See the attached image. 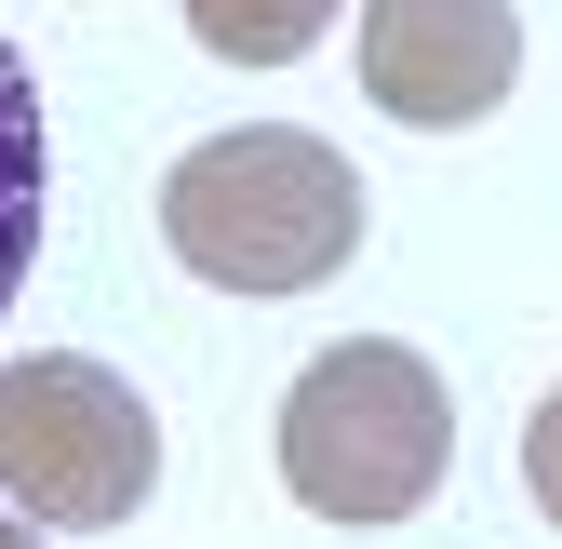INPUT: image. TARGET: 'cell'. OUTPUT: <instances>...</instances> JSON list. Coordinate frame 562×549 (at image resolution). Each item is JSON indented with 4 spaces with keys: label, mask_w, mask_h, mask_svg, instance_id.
<instances>
[{
    "label": "cell",
    "mask_w": 562,
    "mask_h": 549,
    "mask_svg": "<svg viewBox=\"0 0 562 549\" xmlns=\"http://www.w3.org/2000/svg\"><path fill=\"white\" fill-rule=\"evenodd\" d=\"M0 549H41V536H27V523H14V509H0Z\"/></svg>",
    "instance_id": "ba28073f"
},
{
    "label": "cell",
    "mask_w": 562,
    "mask_h": 549,
    "mask_svg": "<svg viewBox=\"0 0 562 549\" xmlns=\"http://www.w3.org/2000/svg\"><path fill=\"white\" fill-rule=\"evenodd\" d=\"M522 81V14L509 0H362V94L415 134H456L509 108Z\"/></svg>",
    "instance_id": "277c9868"
},
{
    "label": "cell",
    "mask_w": 562,
    "mask_h": 549,
    "mask_svg": "<svg viewBox=\"0 0 562 549\" xmlns=\"http://www.w3.org/2000/svg\"><path fill=\"white\" fill-rule=\"evenodd\" d=\"M148 483H161V416H148L108 362L41 349V362L0 376V496H14L27 523L108 536V523L148 509Z\"/></svg>",
    "instance_id": "3957f363"
},
{
    "label": "cell",
    "mask_w": 562,
    "mask_h": 549,
    "mask_svg": "<svg viewBox=\"0 0 562 549\" xmlns=\"http://www.w3.org/2000/svg\"><path fill=\"white\" fill-rule=\"evenodd\" d=\"M322 27H335V0H188V41L228 67H295L322 54Z\"/></svg>",
    "instance_id": "8992f818"
},
{
    "label": "cell",
    "mask_w": 562,
    "mask_h": 549,
    "mask_svg": "<svg viewBox=\"0 0 562 549\" xmlns=\"http://www.w3.org/2000/svg\"><path fill=\"white\" fill-rule=\"evenodd\" d=\"M522 496H536V509L562 523V389H549L536 416H522Z\"/></svg>",
    "instance_id": "52a82bcc"
},
{
    "label": "cell",
    "mask_w": 562,
    "mask_h": 549,
    "mask_svg": "<svg viewBox=\"0 0 562 549\" xmlns=\"http://www.w3.org/2000/svg\"><path fill=\"white\" fill-rule=\"evenodd\" d=\"M27 255H41V94L27 54L0 41V309L27 295Z\"/></svg>",
    "instance_id": "5b68a950"
},
{
    "label": "cell",
    "mask_w": 562,
    "mask_h": 549,
    "mask_svg": "<svg viewBox=\"0 0 562 549\" xmlns=\"http://www.w3.org/2000/svg\"><path fill=\"white\" fill-rule=\"evenodd\" d=\"M161 242L228 295H308L362 255V161L335 134L241 121L161 175Z\"/></svg>",
    "instance_id": "6da1fadb"
},
{
    "label": "cell",
    "mask_w": 562,
    "mask_h": 549,
    "mask_svg": "<svg viewBox=\"0 0 562 549\" xmlns=\"http://www.w3.org/2000/svg\"><path fill=\"white\" fill-rule=\"evenodd\" d=\"M456 456V402L442 376L402 349V335H348L322 349L295 389H281V483H295L322 523H402L442 496Z\"/></svg>",
    "instance_id": "7a4b0ae2"
}]
</instances>
